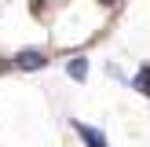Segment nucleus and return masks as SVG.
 <instances>
[{"label":"nucleus","instance_id":"1","mask_svg":"<svg viewBox=\"0 0 150 147\" xmlns=\"http://www.w3.org/2000/svg\"><path fill=\"white\" fill-rule=\"evenodd\" d=\"M11 66L15 70H40V66H48V55L37 51V48H26V51H18V55L11 59Z\"/></svg>","mask_w":150,"mask_h":147},{"label":"nucleus","instance_id":"2","mask_svg":"<svg viewBox=\"0 0 150 147\" xmlns=\"http://www.w3.org/2000/svg\"><path fill=\"white\" fill-rule=\"evenodd\" d=\"M77 132H81V140H84L88 147H106V136H103L99 129H88V125H81V121H77Z\"/></svg>","mask_w":150,"mask_h":147},{"label":"nucleus","instance_id":"3","mask_svg":"<svg viewBox=\"0 0 150 147\" xmlns=\"http://www.w3.org/2000/svg\"><path fill=\"white\" fill-rule=\"evenodd\" d=\"M70 77L73 81H84L88 77V59H73V63H70Z\"/></svg>","mask_w":150,"mask_h":147},{"label":"nucleus","instance_id":"4","mask_svg":"<svg viewBox=\"0 0 150 147\" xmlns=\"http://www.w3.org/2000/svg\"><path fill=\"white\" fill-rule=\"evenodd\" d=\"M136 88H139V92H150V66H143V70H139V77H136Z\"/></svg>","mask_w":150,"mask_h":147}]
</instances>
